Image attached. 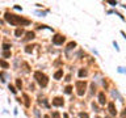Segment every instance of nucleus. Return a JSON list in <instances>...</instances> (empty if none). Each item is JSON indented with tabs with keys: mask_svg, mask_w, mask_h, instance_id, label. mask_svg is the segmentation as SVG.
Segmentation results:
<instances>
[{
	"mask_svg": "<svg viewBox=\"0 0 126 118\" xmlns=\"http://www.w3.org/2000/svg\"><path fill=\"white\" fill-rule=\"evenodd\" d=\"M3 47H4V50H8V49H11V46L8 45V43H4V46H3Z\"/></svg>",
	"mask_w": 126,
	"mask_h": 118,
	"instance_id": "22",
	"label": "nucleus"
},
{
	"mask_svg": "<svg viewBox=\"0 0 126 118\" xmlns=\"http://www.w3.org/2000/svg\"><path fill=\"white\" fill-rule=\"evenodd\" d=\"M105 101H106L105 93H104V92H100V93H99V102H100V104H105Z\"/></svg>",
	"mask_w": 126,
	"mask_h": 118,
	"instance_id": "7",
	"label": "nucleus"
},
{
	"mask_svg": "<svg viewBox=\"0 0 126 118\" xmlns=\"http://www.w3.org/2000/svg\"><path fill=\"white\" fill-rule=\"evenodd\" d=\"M79 76H80V77L87 76V71H85V70H80V71H79Z\"/></svg>",
	"mask_w": 126,
	"mask_h": 118,
	"instance_id": "12",
	"label": "nucleus"
},
{
	"mask_svg": "<svg viewBox=\"0 0 126 118\" xmlns=\"http://www.w3.org/2000/svg\"><path fill=\"white\" fill-rule=\"evenodd\" d=\"M63 42H64V37L60 34H55L53 37V43H55V45H62Z\"/></svg>",
	"mask_w": 126,
	"mask_h": 118,
	"instance_id": "4",
	"label": "nucleus"
},
{
	"mask_svg": "<svg viewBox=\"0 0 126 118\" xmlns=\"http://www.w3.org/2000/svg\"><path fill=\"white\" fill-rule=\"evenodd\" d=\"M64 92H66V93H71V92H72V87H71V85H68V87H66V89H64Z\"/></svg>",
	"mask_w": 126,
	"mask_h": 118,
	"instance_id": "15",
	"label": "nucleus"
},
{
	"mask_svg": "<svg viewBox=\"0 0 126 118\" xmlns=\"http://www.w3.org/2000/svg\"><path fill=\"white\" fill-rule=\"evenodd\" d=\"M85 88H87V83L80 80V81H76V89H78V95L83 96L85 93Z\"/></svg>",
	"mask_w": 126,
	"mask_h": 118,
	"instance_id": "3",
	"label": "nucleus"
},
{
	"mask_svg": "<svg viewBox=\"0 0 126 118\" xmlns=\"http://www.w3.org/2000/svg\"><path fill=\"white\" fill-rule=\"evenodd\" d=\"M53 105H54V106H63V98L55 97L53 100Z\"/></svg>",
	"mask_w": 126,
	"mask_h": 118,
	"instance_id": "6",
	"label": "nucleus"
},
{
	"mask_svg": "<svg viewBox=\"0 0 126 118\" xmlns=\"http://www.w3.org/2000/svg\"><path fill=\"white\" fill-rule=\"evenodd\" d=\"M5 20L11 25H28L29 21L20 16H16V15H12V13H5Z\"/></svg>",
	"mask_w": 126,
	"mask_h": 118,
	"instance_id": "1",
	"label": "nucleus"
},
{
	"mask_svg": "<svg viewBox=\"0 0 126 118\" xmlns=\"http://www.w3.org/2000/svg\"><path fill=\"white\" fill-rule=\"evenodd\" d=\"M43 118H50L49 115H43Z\"/></svg>",
	"mask_w": 126,
	"mask_h": 118,
	"instance_id": "24",
	"label": "nucleus"
},
{
	"mask_svg": "<svg viewBox=\"0 0 126 118\" xmlns=\"http://www.w3.org/2000/svg\"><path fill=\"white\" fill-rule=\"evenodd\" d=\"M24 98H25V104H26V106H29V97H28L26 95H24Z\"/></svg>",
	"mask_w": 126,
	"mask_h": 118,
	"instance_id": "17",
	"label": "nucleus"
},
{
	"mask_svg": "<svg viewBox=\"0 0 126 118\" xmlns=\"http://www.w3.org/2000/svg\"><path fill=\"white\" fill-rule=\"evenodd\" d=\"M34 38V33L33 32H28L26 33V37H25V39H33Z\"/></svg>",
	"mask_w": 126,
	"mask_h": 118,
	"instance_id": "9",
	"label": "nucleus"
},
{
	"mask_svg": "<svg viewBox=\"0 0 126 118\" xmlns=\"http://www.w3.org/2000/svg\"><path fill=\"white\" fill-rule=\"evenodd\" d=\"M0 66H1V67H4V68H8V67H9V64H8L5 60H0Z\"/></svg>",
	"mask_w": 126,
	"mask_h": 118,
	"instance_id": "11",
	"label": "nucleus"
},
{
	"mask_svg": "<svg viewBox=\"0 0 126 118\" xmlns=\"http://www.w3.org/2000/svg\"><path fill=\"white\" fill-rule=\"evenodd\" d=\"M15 34H16V37H20V36H22V34H24V30L22 29H17L16 32H15Z\"/></svg>",
	"mask_w": 126,
	"mask_h": 118,
	"instance_id": "10",
	"label": "nucleus"
},
{
	"mask_svg": "<svg viewBox=\"0 0 126 118\" xmlns=\"http://www.w3.org/2000/svg\"><path fill=\"white\" fill-rule=\"evenodd\" d=\"M63 117H64V118H68V115H67V114H64V115H63Z\"/></svg>",
	"mask_w": 126,
	"mask_h": 118,
	"instance_id": "23",
	"label": "nucleus"
},
{
	"mask_svg": "<svg viewBox=\"0 0 126 118\" xmlns=\"http://www.w3.org/2000/svg\"><path fill=\"white\" fill-rule=\"evenodd\" d=\"M34 79L38 81V84H40L41 87H46L47 83H49V80H47V76L43 75L42 72H40V71L34 72Z\"/></svg>",
	"mask_w": 126,
	"mask_h": 118,
	"instance_id": "2",
	"label": "nucleus"
},
{
	"mask_svg": "<svg viewBox=\"0 0 126 118\" xmlns=\"http://www.w3.org/2000/svg\"><path fill=\"white\" fill-rule=\"evenodd\" d=\"M53 118H60V115H59V113H53Z\"/></svg>",
	"mask_w": 126,
	"mask_h": 118,
	"instance_id": "21",
	"label": "nucleus"
},
{
	"mask_svg": "<svg viewBox=\"0 0 126 118\" xmlns=\"http://www.w3.org/2000/svg\"><path fill=\"white\" fill-rule=\"evenodd\" d=\"M123 115H126V110H125V111H123Z\"/></svg>",
	"mask_w": 126,
	"mask_h": 118,
	"instance_id": "25",
	"label": "nucleus"
},
{
	"mask_svg": "<svg viewBox=\"0 0 126 118\" xmlns=\"http://www.w3.org/2000/svg\"><path fill=\"white\" fill-rule=\"evenodd\" d=\"M9 89H11V92H12V93H16V92H17L16 88H15L13 85H11V84H9Z\"/></svg>",
	"mask_w": 126,
	"mask_h": 118,
	"instance_id": "18",
	"label": "nucleus"
},
{
	"mask_svg": "<svg viewBox=\"0 0 126 118\" xmlns=\"http://www.w3.org/2000/svg\"><path fill=\"white\" fill-rule=\"evenodd\" d=\"M108 109H109V113H110L112 115H116V114H117L116 106H114V104H113V102H109V104H108Z\"/></svg>",
	"mask_w": 126,
	"mask_h": 118,
	"instance_id": "5",
	"label": "nucleus"
},
{
	"mask_svg": "<svg viewBox=\"0 0 126 118\" xmlns=\"http://www.w3.org/2000/svg\"><path fill=\"white\" fill-rule=\"evenodd\" d=\"M16 84H17V88L21 89V87H22V83H21L20 79H17V80H16Z\"/></svg>",
	"mask_w": 126,
	"mask_h": 118,
	"instance_id": "14",
	"label": "nucleus"
},
{
	"mask_svg": "<svg viewBox=\"0 0 126 118\" xmlns=\"http://www.w3.org/2000/svg\"><path fill=\"white\" fill-rule=\"evenodd\" d=\"M96 118H100V117H96Z\"/></svg>",
	"mask_w": 126,
	"mask_h": 118,
	"instance_id": "26",
	"label": "nucleus"
},
{
	"mask_svg": "<svg viewBox=\"0 0 126 118\" xmlns=\"http://www.w3.org/2000/svg\"><path fill=\"white\" fill-rule=\"evenodd\" d=\"M80 118H89L87 113H80Z\"/></svg>",
	"mask_w": 126,
	"mask_h": 118,
	"instance_id": "19",
	"label": "nucleus"
},
{
	"mask_svg": "<svg viewBox=\"0 0 126 118\" xmlns=\"http://www.w3.org/2000/svg\"><path fill=\"white\" fill-rule=\"evenodd\" d=\"M75 46H76V43H75V42H71V43H68V47H67V49L70 50V49H72V47H75Z\"/></svg>",
	"mask_w": 126,
	"mask_h": 118,
	"instance_id": "16",
	"label": "nucleus"
},
{
	"mask_svg": "<svg viewBox=\"0 0 126 118\" xmlns=\"http://www.w3.org/2000/svg\"><path fill=\"white\" fill-rule=\"evenodd\" d=\"M63 76V70H58V71L54 74V79H60Z\"/></svg>",
	"mask_w": 126,
	"mask_h": 118,
	"instance_id": "8",
	"label": "nucleus"
},
{
	"mask_svg": "<svg viewBox=\"0 0 126 118\" xmlns=\"http://www.w3.org/2000/svg\"><path fill=\"white\" fill-rule=\"evenodd\" d=\"M25 51H26L28 52V54H30V52H32V51H33V46H26V49H25Z\"/></svg>",
	"mask_w": 126,
	"mask_h": 118,
	"instance_id": "13",
	"label": "nucleus"
},
{
	"mask_svg": "<svg viewBox=\"0 0 126 118\" xmlns=\"http://www.w3.org/2000/svg\"><path fill=\"white\" fill-rule=\"evenodd\" d=\"M3 56H4V58H8V56H11V52H8V51L3 52Z\"/></svg>",
	"mask_w": 126,
	"mask_h": 118,
	"instance_id": "20",
	"label": "nucleus"
}]
</instances>
